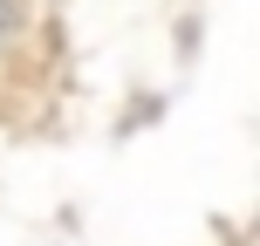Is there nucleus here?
<instances>
[{
    "mask_svg": "<svg viewBox=\"0 0 260 246\" xmlns=\"http://www.w3.org/2000/svg\"><path fill=\"white\" fill-rule=\"evenodd\" d=\"M14 27H21V0H0V41H14Z\"/></svg>",
    "mask_w": 260,
    "mask_h": 246,
    "instance_id": "nucleus-1",
    "label": "nucleus"
}]
</instances>
